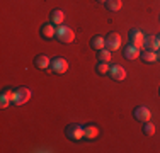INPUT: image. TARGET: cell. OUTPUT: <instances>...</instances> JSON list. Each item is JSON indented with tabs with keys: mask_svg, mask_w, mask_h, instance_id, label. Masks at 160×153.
Wrapping results in <instances>:
<instances>
[{
	"mask_svg": "<svg viewBox=\"0 0 160 153\" xmlns=\"http://www.w3.org/2000/svg\"><path fill=\"white\" fill-rule=\"evenodd\" d=\"M56 39L60 41V43H65V44H70V43H73V39H75V32L72 31L70 27H67V26H58L56 27Z\"/></svg>",
	"mask_w": 160,
	"mask_h": 153,
	"instance_id": "1",
	"label": "cell"
},
{
	"mask_svg": "<svg viewBox=\"0 0 160 153\" xmlns=\"http://www.w3.org/2000/svg\"><path fill=\"white\" fill-rule=\"evenodd\" d=\"M31 97H32L31 89H28V87H19V89H16L12 104L14 106H22V104H26V102L31 101Z\"/></svg>",
	"mask_w": 160,
	"mask_h": 153,
	"instance_id": "2",
	"label": "cell"
},
{
	"mask_svg": "<svg viewBox=\"0 0 160 153\" xmlns=\"http://www.w3.org/2000/svg\"><path fill=\"white\" fill-rule=\"evenodd\" d=\"M65 135H67V138H68V140H72V141L83 140V126L77 124V122H72V124L67 126Z\"/></svg>",
	"mask_w": 160,
	"mask_h": 153,
	"instance_id": "3",
	"label": "cell"
},
{
	"mask_svg": "<svg viewBox=\"0 0 160 153\" xmlns=\"http://www.w3.org/2000/svg\"><path fill=\"white\" fill-rule=\"evenodd\" d=\"M49 67H51V68H48V70H51L53 73L63 75V73H67V70H68V61L65 58H62V56H56V58L51 60Z\"/></svg>",
	"mask_w": 160,
	"mask_h": 153,
	"instance_id": "4",
	"label": "cell"
},
{
	"mask_svg": "<svg viewBox=\"0 0 160 153\" xmlns=\"http://www.w3.org/2000/svg\"><path fill=\"white\" fill-rule=\"evenodd\" d=\"M106 48L109 51H116V49L121 48V36L118 32H109L106 36Z\"/></svg>",
	"mask_w": 160,
	"mask_h": 153,
	"instance_id": "5",
	"label": "cell"
},
{
	"mask_svg": "<svg viewBox=\"0 0 160 153\" xmlns=\"http://www.w3.org/2000/svg\"><path fill=\"white\" fill-rule=\"evenodd\" d=\"M128 36H129V41H131L133 46H136V48H143V44H145V34L140 29H131L128 32Z\"/></svg>",
	"mask_w": 160,
	"mask_h": 153,
	"instance_id": "6",
	"label": "cell"
},
{
	"mask_svg": "<svg viewBox=\"0 0 160 153\" xmlns=\"http://www.w3.org/2000/svg\"><path fill=\"white\" fill-rule=\"evenodd\" d=\"M109 76H111L114 82H123V80L126 78V70H124L121 65H111Z\"/></svg>",
	"mask_w": 160,
	"mask_h": 153,
	"instance_id": "7",
	"label": "cell"
},
{
	"mask_svg": "<svg viewBox=\"0 0 160 153\" xmlns=\"http://www.w3.org/2000/svg\"><path fill=\"white\" fill-rule=\"evenodd\" d=\"M133 116H135V119H138L142 122H147V121H150L152 112H150V109H148L147 106H138L135 111H133Z\"/></svg>",
	"mask_w": 160,
	"mask_h": 153,
	"instance_id": "8",
	"label": "cell"
},
{
	"mask_svg": "<svg viewBox=\"0 0 160 153\" xmlns=\"http://www.w3.org/2000/svg\"><path fill=\"white\" fill-rule=\"evenodd\" d=\"M39 34L43 39H53V37L56 36V27L55 24H51V22H48V24H43L39 29Z\"/></svg>",
	"mask_w": 160,
	"mask_h": 153,
	"instance_id": "9",
	"label": "cell"
},
{
	"mask_svg": "<svg viewBox=\"0 0 160 153\" xmlns=\"http://www.w3.org/2000/svg\"><path fill=\"white\" fill-rule=\"evenodd\" d=\"M140 55H142V51H140V48H136V46H133L131 43H129L126 48L123 49V56L126 60L129 61H133V60H136V58H140Z\"/></svg>",
	"mask_w": 160,
	"mask_h": 153,
	"instance_id": "10",
	"label": "cell"
},
{
	"mask_svg": "<svg viewBox=\"0 0 160 153\" xmlns=\"http://www.w3.org/2000/svg\"><path fill=\"white\" fill-rule=\"evenodd\" d=\"M97 136H99V129H97V126H94V124H87V126H83V140L92 141V140H96Z\"/></svg>",
	"mask_w": 160,
	"mask_h": 153,
	"instance_id": "11",
	"label": "cell"
},
{
	"mask_svg": "<svg viewBox=\"0 0 160 153\" xmlns=\"http://www.w3.org/2000/svg\"><path fill=\"white\" fill-rule=\"evenodd\" d=\"M145 49H150V51H157L160 49V44H158V37L153 36V34H148L147 37H145Z\"/></svg>",
	"mask_w": 160,
	"mask_h": 153,
	"instance_id": "12",
	"label": "cell"
},
{
	"mask_svg": "<svg viewBox=\"0 0 160 153\" xmlns=\"http://www.w3.org/2000/svg\"><path fill=\"white\" fill-rule=\"evenodd\" d=\"M63 19H65V12L63 10H51V14H49V22L55 26H62L63 24Z\"/></svg>",
	"mask_w": 160,
	"mask_h": 153,
	"instance_id": "13",
	"label": "cell"
},
{
	"mask_svg": "<svg viewBox=\"0 0 160 153\" xmlns=\"http://www.w3.org/2000/svg\"><path fill=\"white\" fill-rule=\"evenodd\" d=\"M49 58L46 55H38L36 58H34V65H36V68H39V70H48L49 67Z\"/></svg>",
	"mask_w": 160,
	"mask_h": 153,
	"instance_id": "14",
	"label": "cell"
},
{
	"mask_svg": "<svg viewBox=\"0 0 160 153\" xmlns=\"http://www.w3.org/2000/svg\"><path fill=\"white\" fill-rule=\"evenodd\" d=\"M140 58H142L143 63H153V61L158 60V55L157 51H150V49H145V51L140 55Z\"/></svg>",
	"mask_w": 160,
	"mask_h": 153,
	"instance_id": "15",
	"label": "cell"
},
{
	"mask_svg": "<svg viewBox=\"0 0 160 153\" xmlns=\"http://www.w3.org/2000/svg\"><path fill=\"white\" fill-rule=\"evenodd\" d=\"M90 46H92L94 49H104L106 48V37L102 36H94L92 39H90Z\"/></svg>",
	"mask_w": 160,
	"mask_h": 153,
	"instance_id": "16",
	"label": "cell"
},
{
	"mask_svg": "<svg viewBox=\"0 0 160 153\" xmlns=\"http://www.w3.org/2000/svg\"><path fill=\"white\" fill-rule=\"evenodd\" d=\"M121 7H123L121 0H106V9L109 12H118V10H121Z\"/></svg>",
	"mask_w": 160,
	"mask_h": 153,
	"instance_id": "17",
	"label": "cell"
},
{
	"mask_svg": "<svg viewBox=\"0 0 160 153\" xmlns=\"http://www.w3.org/2000/svg\"><path fill=\"white\" fill-rule=\"evenodd\" d=\"M109 70H111V65L108 61H99L97 63V73L99 75H109Z\"/></svg>",
	"mask_w": 160,
	"mask_h": 153,
	"instance_id": "18",
	"label": "cell"
},
{
	"mask_svg": "<svg viewBox=\"0 0 160 153\" xmlns=\"http://www.w3.org/2000/svg\"><path fill=\"white\" fill-rule=\"evenodd\" d=\"M111 51H109L108 48H104V49H99V53H97V58H99V61H111Z\"/></svg>",
	"mask_w": 160,
	"mask_h": 153,
	"instance_id": "19",
	"label": "cell"
},
{
	"mask_svg": "<svg viewBox=\"0 0 160 153\" xmlns=\"http://www.w3.org/2000/svg\"><path fill=\"white\" fill-rule=\"evenodd\" d=\"M143 135H147V136H153L155 135V124L153 122H150V121L143 122Z\"/></svg>",
	"mask_w": 160,
	"mask_h": 153,
	"instance_id": "20",
	"label": "cell"
},
{
	"mask_svg": "<svg viewBox=\"0 0 160 153\" xmlns=\"http://www.w3.org/2000/svg\"><path fill=\"white\" fill-rule=\"evenodd\" d=\"M9 106H10V99L5 97V95H0V107H2V109H7Z\"/></svg>",
	"mask_w": 160,
	"mask_h": 153,
	"instance_id": "21",
	"label": "cell"
},
{
	"mask_svg": "<svg viewBox=\"0 0 160 153\" xmlns=\"http://www.w3.org/2000/svg\"><path fill=\"white\" fill-rule=\"evenodd\" d=\"M14 94H16V90H14V89H5V90L2 92V95H5V97H9V99H10V102L14 101Z\"/></svg>",
	"mask_w": 160,
	"mask_h": 153,
	"instance_id": "22",
	"label": "cell"
},
{
	"mask_svg": "<svg viewBox=\"0 0 160 153\" xmlns=\"http://www.w3.org/2000/svg\"><path fill=\"white\" fill-rule=\"evenodd\" d=\"M97 2H101V3H106V0H97Z\"/></svg>",
	"mask_w": 160,
	"mask_h": 153,
	"instance_id": "23",
	"label": "cell"
},
{
	"mask_svg": "<svg viewBox=\"0 0 160 153\" xmlns=\"http://www.w3.org/2000/svg\"><path fill=\"white\" fill-rule=\"evenodd\" d=\"M157 55H158V60H160V51H158V53H157Z\"/></svg>",
	"mask_w": 160,
	"mask_h": 153,
	"instance_id": "24",
	"label": "cell"
},
{
	"mask_svg": "<svg viewBox=\"0 0 160 153\" xmlns=\"http://www.w3.org/2000/svg\"><path fill=\"white\" fill-rule=\"evenodd\" d=\"M157 37H158V44H160V36H157Z\"/></svg>",
	"mask_w": 160,
	"mask_h": 153,
	"instance_id": "25",
	"label": "cell"
},
{
	"mask_svg": "<svg viewBox=\"0 0 160 153\" xmlns=\"http://www.w3.org/2000/svg\"><path fill=\"white\" fill-rule=\"evenodd\" d=\"M158 92H160V89H158Z\"/></svg>",
	"mask_w": 160,
	"mask_h": 153,
	"instance_id": "26",
	"label": "cell"
}]
</instances>
